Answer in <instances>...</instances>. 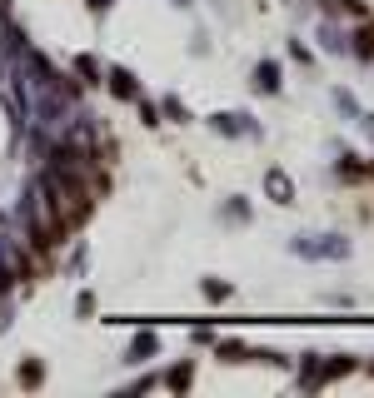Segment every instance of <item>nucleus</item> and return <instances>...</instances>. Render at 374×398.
Here are the masks:
<instances>
[{
	"label": "nucleus",
	"mask_w": 374,
	"mask_h": 398,
	"mask_svg": "<svg viewBox=\"0 0 374 398\" xmlns=\"http://www.w3.org/2000/svg\"><path fill=\"white\" fill-rule=\"evenodd\" d=\"M359 55H374V25H369V30L359 35Z\"/></svg>",
	"instance_id": "nucleus-1"
}]
</instances>
